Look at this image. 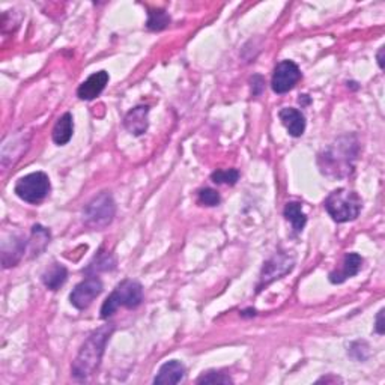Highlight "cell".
Wrapping results in <instances>:
<instances>
[{"instance_id":"25","label":"cell","mask_w":385,"mask_h":385,"mask_svg":"<svg viewBox=\"0 0 385 385\" xmlns=\"http://www.w3.org/2000/svg\"><path fill=\"white\" fill-rule=\"evenodd\" d=\"M384 51H385V47H381L378 51V65L381 69H384Z\"/></svg>"},{"instance_id":"13","label":"cell","mask_w":385,"mask_h":385,"mask_svg":"<svg viewBox=\"0 0 385 385\" xmlns=\"http://www.w3.org/2000/svg\"><path fill=\"white\" fill-rule=\"evenodd\" d=\"M26 240L22 235H11V240H3L2 243V262L3 267H14L22 259L24 253Z\"/></svg>"},{"instance_id":"2","label":"cell","mask_w":385,"mask_h":385,"mask_svg":"<svg viewBox=\"0 0 385 385\" xmlns=\"http://www.w3.org/2000/svg\"><path fill=\"white\" fill-rule=\"evenodd\" d=\"M113 331V325H104L95 329V331L86 338L83 346L80 347L74 363H72V377L76 379H86L98 369L101 359H103L106 345Z\"/></svg>"},{"instance_id":"1","label":"cell","mask_w":385,"mask_h":385,"mask_svg":"<svg viewBox=\"0 0 385 385\" xmlns=\"http://www.w3.org/2000/svg\"><path fill=\"white\" fill-rule=\"evenodd\" d=\"M359 142L354 136H343L319 155L320 172L331 178H346L354 170L359 155Z\"/></svg>"},{"instance_id":"14","label":"cell","mask_w":385,"mask_h":385,"mask_svg":"<svg viewBox=\"0 0 385 385\" xmlns=\"http://www.w3.org/2000/svg\"><path fill=\"white\" fill-rule=\"evenodd\" d=\"M279 116H280L281 124L285 125L288 133L292 137H300V136L304 134V131H306V117H304V115L300 112V110L292 108V107L281 108Z\"/></svg>"},{"instance_id":"20","label":"cell","mask_w":385,"mask_h":385,"mask_svg":"<svg viewBox=\"0 0 385 385\" xmlns=\"http://www.w3.org/2000/svg\"><path fill=\"white\" fill-rule=\"evenodd\" d=\"M170 24V17L166 11L163 9H154V11L148 13V22H146V27L149 31L158 32L166 29V27Z\"/></svg>"},{"instance_id":"22","label":"cell","mask_w":385,"mask_h":385,"mask_svg":"<svg viewBox=\"0 0 385 385\" xmlns=\"http://www.w3.org/2000/svg\"><path fill=\"white\" fill-rule=\"evenodd\" d=\"M232 382L234 381L229 375L215 372V370H209L202 375V377L197 379V384H232Z\"/></svg>"},{"instance_id":"5","label":"cell","mask_w":385,"mask_h":385,"mask_svg":"<svg viewBox=\"0 0 385 385\" xmlns=\"http://www.w3.org/2000/svg\"><path fill=\"white\" fill-rule=\"evenodd\" d=\"M116 205L112 195L107 191L99 192L83 209V217L88 226L94 229H103L113 222Z\"/></svg>"},{"instance_id":"24","label":"cell","mask_w":385,"mask_h":385,"mask_svg":"<svg viewBox=\"0 0 385 385\" xmlns=\"http://www.w3.org/2000/svg\"><path fill=\"white\" fill-rule=\"evenodd\" d=\"M377 333L384 334L385 333V325H384V309L379 310V313L377 316Z\"/></svg>"},{"instance_id":"4","label":"cell","mask_w":385,"mask_h":385,"mask_svg":"<svg viewBox=\"0 0 385 385\" xmlns=\"http://www.w3.org/2000/svg\"><path fill=\"white\" fill-rule=\"evenodd\" d=\"M143 301V288L136 280H124L110 293L101 307V318L108 319L119 307L136 309Z\"/></svg>"},{"instance_id":"9","label":"cell","mask_w":385,"mask_h":385,"mask_svg":"<svg viewBox=\"0 0 385 385\" xmlns=\"http://www.w3.org/2000/svg\"><path fill=\"white\" fill-rule=\"evenodd\" d=\"M293 268V258L286 253H279L274 256V258L267 262V265L263 267L262 276H261V285L259 288H262L263 285L267 286L270 285L271 281L277 280L283 276H286V274Z\"/></svg>"},{"instance_id":"17","label":"cell","mask_w":385,"mask_h":385,"mask_svg":"<svg viewBox=\"0 0 385 385\" xmlns=\"http://www.w3.org/2000/svg\"><path fill=\"white\" fill-rule=\"evenodd\" d=\"M68 279V271L60 263H53L49 270L42 274L44 286L50 290H58Z\"/></svg>"},{"instance_id":"21","label":"cell","mask_w":385,"mask_h":385,"mask_svg":"<svg viewBox=\"0 0 385 385\" xmlns=\"http://www.w3.org/2000/svg\"><path fill=\"white\" fill-rule=\"evenodd\" d=\"M215 184H227V186H235L238 179H240V172L236 169H229V170H217L211 175Z\"/></svg>"},{"instance_id":"15","label":"cell","mask_w":385,"mask_h":385,"mask_svg":"<svg viewBox=\"0 0 385 385\" xmlns=\"http://www.w3.org/2000/svg\"><path fill=\"white\" fill-rule=\"evenodd\" d=\"M186 377V368L184 364L178 360H170L164 363L157 377L154 379V384H164V385H172V384H179Z\"/></svg>"},{"instance_id":"23","label":"cell","mask_w":385,"mask_h":385,"mask_svg":"<svg viewBox=\"0 0 385 385\" xmlns=\"http://www.w3.org/2000/svg\"><path fill=\"white\" fill-rule=\"evenodd\" d=\"M197 200L199 204L204 206H217L220 205V202H222V197H220L218 192L213 188H202L199 191Z\"/></svg>"},{"instance_id":"19","label":"cell","mask_w":385,"mask_h":385,"mask_svg":"<svg viewBox=\"0 0 385 385\" xmlns=\"http://www.w3.org/2000/svg\"><path fill=\"white\" fill-rule=\"evenodd\" d=\"M50 243V231L42 227L41 224H35L32 227V241H31V249L33 256L41 254V252L47 247Z\"/></svg>"},{"instance_id":"8","label":"cell","mask_w":385,"mask_h":385,"mask_svg":"<svg viewBox=\"0 0 385 385\" xmlns=\"http://www.w3.org/2000/svg\"><path fill=\"white\" fill-rule=\"evenodd\" d=\"M101 292H103V281L95 276L88 277L86 280L79 283V285L72 289L69 301L76 309L85 310L92 304V301L99 295Z\"/></svg>"},{"instance_id":"7","label":"cell","mask_w":385,"mask_h":385,"mask_svg":"<svg viewBox=\"0 0 385 385\" xmlns=\"http://www.w3.org/2000/svg\"><path fill=\"white\" fill-rule=\"evenodd\" d=\"M301 79V71L295 62L283 60L274 69V76L271 80L272 90L276 94H286L293 89Z\"/></svg>"},{"instance_id":"6","label":"cell","mask_w":385,"mask_h":385,"mask_svg":"<svg viewBox=\"0 0 385 385\" xmlns=\"http://www.w3.org/2000/svg\"><path fill=\"white\" fill-rule=\"evenodd\" d=\"M50 179L44 172L29 173L17 181L15 195L27 204H40L50 192Z\"/></svg>"},{"instance_id":"3","label":"cell","mask_w":385,"mask_h":385,"mask_svg":"<svg viewBox=\"0 0 385 385\" xmlns=\"http://www.w3.org/2000/svg\"><path fill=\"white\" fill-rule=\"evenodd\" d=\"M324 206L334 222L346 223L352 222V220L360 215L363 200L355 191L338 188L329 192L324 202Z\"/></svg>"},{"instance_id":"16","label":"cell","mask_w":385,"mask_h":385,"mask_svg":"<svg viewBox=\"0 0 385 385\" xmlns=\"http://www.w3.org/2000/svg\"><path fill=\"white\" fill-rule=\"evenodd\" d=\"M72 134H74V122H72V115L71 113H65L62 117H59V121L56 122L53 128V142L63 146L67 145Z\"/></svg>"},{"instance_id":"11","label":"cell","mask_w":385,"mask_h":385,"mask_svg":"<svg viewBox=\"0 0 385 385\" xmlns=\"http://www.w3.org/2000/svg\"><path fill=\"white\" fill-rule=\"evenodd\" d=\"M148 115H149V107L148 106H137L130 112L126 113L124 119V126L126 131L133 136H142L148 131Z\"/></svg>"},{"instance_id":"10","label":"cell","mask_w":385,"mask_h":385,"mask_svg":"<svg viewBox=\"0 0 385 385\" xmlns=\"http://www.w3.org/2000/svg\"><path fill=\"white\" fill-rule=\"evenodd\" d=\"M108 72L107 71H98L94 72L92 76H89L83 83H81L77 89V95L80 99L90 101L95 99L103 90L106 89L108 83Z\"/></svg>"},{"instance_id":"18","label":"cell","mask_w":385,"mask_h":385,"mask_svg":"<svg viewBox=\"0 0 385 385\" xmlns=\"http://www.w3.org/2000/svg\"><path fill=\"white\" fill-rule=\"evenodd\" d=\"M285 217L292 223L295 232H301L307 223V217L298 202H289L285 206Z\"/></svg>"},{"instance_id":"12","label":"cell","mask_w":385,"mask_h":385,"mask_svg":"<svg viewBox=\"0 0 385 385\" xmlns=\"http://www.w3.org/2000/svg\"><path fill=\"white\" fill-rule=\"evenodd\" d=\"M363 265V258L359 253H347L343 259V265L341 270H336L329 272V281L334 283V285H341L345 280L351 279L360 272Z\"/></svg>"}]
</instances>
